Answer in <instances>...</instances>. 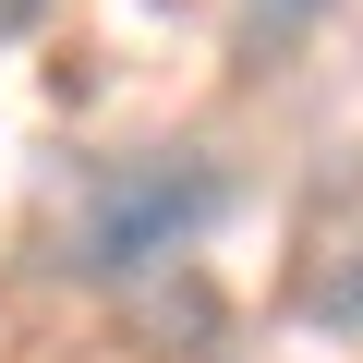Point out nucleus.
<instances>
[{
  "label": "nucleus",
  "mask_w": 363,
  "mask_h": 363,
  "mask_svg": "<svg viewBox=\"0 0 363 363\" xmlns=\"http://www.w3.org/2000/svg\"><path fill=\"white\" fill-rule=\"evenodd\" d=\"M37 13H49V0H0V37H25V25H37Z\"/></svg>",
  "instance_id": "20e7f679"
},
{
  "label": "nucleus",
  "mask_w": 363,
  "mask_h": 363,
  "mask_svg": "<svg viewBox=\"0 0 363 363\" xmlns=\"http://www.w3.org/2000/svg\"><path fill=\"white\" fill-rule=\"evenodd\" d=\"M315 315H327V327H363V267H339V279L315 291Z\"/></svg>",
  "instance_id": "7ed1b4c3"
},
{
  "label": "nucleus",
  "mask_w": 363,
  "mask_h": 363,
  "mask_svg": "<svg viewBox=\"0 0 363 363\" xmlns=\"http://www.w3.org/2000/svg\"><path fill=\"white\" fill-rule=\"evenodd\" d=\"M230 218V169L194 157V145H157V157H109L85 182V206H73V279L121 291L169 255H194L206 230Z\"/></svg>",
  "instance_id": "f257e3e1"
},
{
  "label": "nucleus",
  "mask_w": 363,
  "mask_h": 363,
  "mask_svg": "<svg viewBox=\"0 0 363 363\" xmlns=\"http://www.w3.org/2000/svg\"><path fill=\"white\" fill-rule=\"evenodd\" d=\"M315 13H327V0H242V25H255V37H303Z\"/></svg>",
  "instance_id": "f03ea898"
}]
</instances>
